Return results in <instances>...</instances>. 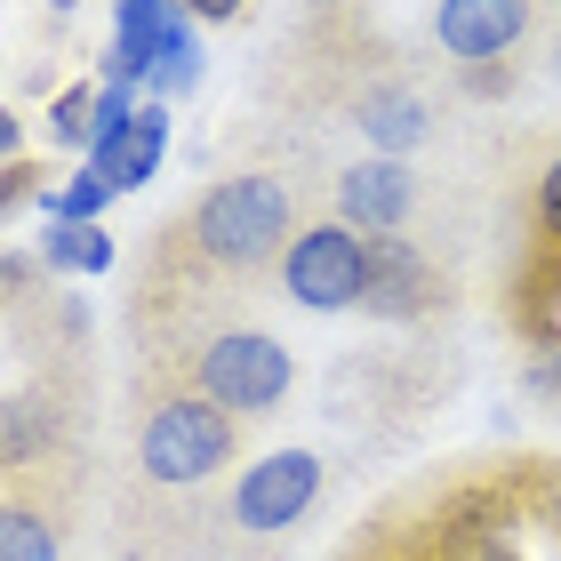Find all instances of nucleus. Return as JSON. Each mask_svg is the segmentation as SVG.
Wrapping results in <instances>:
<instances>
[{"instance_id": "1", "label": "nucleus", "mask_w": 561, "mask_h": 561, "mask_svg": "<svg viewBox=\"0 0 561 561\" xmlns=\"http://www.w3.org/2000/svg\"><path fill=\"white\" fill-rule=\"evenodd\" d=\"M297 241V201L280 176H225L185 209V225L169 233V249H185L193 273L209 289H241L265 265H280V249Z\"/></svg>"}, {"instance_id": "2", "label": "nucleus", "mask_w": 561, "mask_h": 561, "mask_svg": "<svg viewBox=\"0 0 561 561\" xmlns=\"http://www.w3.org/2000/svg\"><path fill=\"white\" fill-rule=\"evenodd\" d=\"M241 457V417H225L217 401L193 386H152L137 410V466L161 490H201Z\"/></svg>"}, {"instance_id": "3", "label": "nucleus", "mask_w": 561, "mask_h": 561, "mask_svg": "<svg viewBox=\"0 0 561 561\" xmlns=\"http://www.w3.org/2000/svg\"><path fill=\"white\" fill-rule=\"evenodd\" d=\"M176 386H193L201 401H217L225 417H265V410L289 401L297 362H289L280 337H265V329H217V337H201L185 353Z\"/></svg>"}, {"instance_id": "4", "label": "nucleus", "mask_w": 561, "mask_h": 561, "mask_svg": "<svg viewBox=\"0 0 561 561\" xmlns=\"http://www.w3.org/2000/svg\"><path fill=\"white\" fill-rule=\"evenodd\" d=\"M273 280L305 313H345V305L369 297V241L353 233V225H305V233L280 249Z\"/></svg>"}, {"instance_id": "5", "label": "nucleus", "mask_w": 561, "mask_h": 561, "mask_svg": "<svg viewBox=\"0 0 561 561\" xmlns=\"http://www.w3.org/2000/svg\"><path fill=\"white\" fill-rule=\"evenodd\" d=\"M313 497H321V457L313 449H273L233 481V522L273 538V529H297Z\"/></svg>"}, {"instance_id": "6", "label": "nucleus", "mask_w": 561, "mask_h": 561, "mask_svg": "<svg viewBox=\"0 0 561 561\" xmlns=\"http://www.w3.org/2000/svg\"><path fill=\"white\" fill-rule=\"evenodd\" d=\"M529 24H538V0H442L433 9V41L457 65H505V48H522Z\"/></svg>"}, {"instance_id": "7", "label": "nucleus", "mask_w": 561, "mask_h": 561, "mask_svg": "<svg viewBox=\"0 0 561 561\" xmlns=\"http://www.w3.org/2000/svg\"><path fill=\"white\" fill-rule=\"evenodd\" d=\"M337 225H353L362 241H386V233H401L410 225V209H417V176L401 169V161H386V152H369V161H353V169H337Z\"/></svg>"}, {"instance_id": "8", "label": "nucleus", "mask_w": 561, "mask_h": 561, "mask_svg": "<svg viewBox=\"0 0 561 561\" xmlns=\"http://www.w3.org/2000/svg\"><path fill=\"white\" fill-rule=\"evenodd\" d=\"M369 313H386V321H417L442 305V273H433V257H417L401 233L386 241H369Z\"/></svg>"}, {"instance_id": "9", "label": "nucleus", "mask_w": 561, "mask_h": 561, "mask_svg": "<svg viewBox=\"0 0 561 561\" xmlns=\"http://www.w3.org/2000/svg\"><path fill=\"white\" fill-rule=\"evenodd\" d=\"M0 561H65V497L0 490Z\"/></svg>"}, {"instance_id": "10", "label": "nucleus", "mask_w": 561, "mask_h": 561, "mask_svg": "<svg viewBox=\"0 0 561 561\" xmlns=\"http://www.w3.org/2000/svg\"><path fill=\"white\" fill-rule=\"evenodd\" d=\"M185 33L176 0H121V41H113V81H137L169 57V41Z\"/></svg>"}, {"instance_id": "11", "label": "nucleus", "mask_w": 561, "mask_h": 561, "mask_svg": "<svg viewBox=\"0 0 561 561\" xmlns=\"http://www.w3.org/2000/svg\"><path fill=\"white\" fill-rule=\"evenodd\" d=\"M353 129L386 161H401L410 145H425V96L417 89H369V96H353Z\"/></svg>"}, {"instance_id": "12", "label": "nucleus", "mask_w": 561, "mask_h": 561, "mask_svg": "<svg viewBox=\"0 0 561 561\" xmlns=\"http://www.w3.org/2000/svg\"><path fill=\"white\" fill-rule=\"evenodd\" d=\"M48 265H72V273H105L113 265V241L96 233V225H48Z\"/></svg>"}, {"instance_id": "13", "label": "nucleus", "mask_w": 561, "mask_h": 561, "mask_svg": "<svg viewBox=\"0 0 561 561\" xmlns=\"http://www.w3.org/2000/svg\"><path fill=\"white\" fill-rule=\"evenodd\" d=\"M538 265H546V297H561V161L538 185Z\"/></svg>"}, {"instance_id": "14", "label": "nucleus", "mask_w": 561, "mask_h": 561, "mask_svg": "<svg viewBox=\"0 0 561 561\" xmlns=\"http://www.w3.org/2000/svg\"><path fill=\"white\" fill-rule=\"evenodd\" d=\"M105 201H113V185H105L96 169H81L65 193H48V217H57V225H96V209H105Z\"/></svg>"}, {"instance_id": "15", "label": "nucleus", "mask_w": 561, "mask_h": 561, "mask_svg": "<svg viewBox=\"0 0 561 561\" xmlns=\"http://www.w3.org/2000/svg\"><path fill=\"white\" fill-rule=\"evenodd\" d=\"M152 81H161L169 96H193V89H201V41H193V24L169 41V57L152 65Z\"/></svg>"}, {"instance_id": "16", "label": "nucleus", "mask_w": 561, "mask_h": 561, "mask_svg": "<svg viewBox=\"0 0 561 561\" xmlns=\"http://www.w3.org/2000/svg\"><path fill=\"white\" fill-rule=\"evenodd\" d=\"M48 121H57V137H65V145H89V129H96V96H89V89H65Z\"/></svg>"}, {"instance_id": "17", "label": "nucleus", "mask_w": 561, "mask_h": 561, "mask_svg": "<svg viewBox=\"0 0 561 561\" xmlns=\"http://www.w3.org/2000/svg\"><path fill=\"white\" fill-rule=\"evenodd\" d=\"M529 481H538V497H546V505H538V514H546V522H561V466H538V473H529Z\"/></svg>"}, {"instance_id": "18", "label": "nucleus", "mask_w": 561, "mask_h": 561, "mask_svg": "<svg viewBox=\"0 0 561 561\" xmlns=\"http://www.w3.org/2000/svg\"><path fill=\"white\" fill-rule=\"evenodd\" d=\"M185 16H201V24H225V16H241V0H176Z\"/></svg>"}, {"instance_id": "19", "label": "nucleus", "mask_w": 561, "mask_h": 561, "mask_svg": "<svg viewBox=\"0 0 561 561\" xmlns=\"http://www.w3.org/2000/svg\"><path fill=\"white\" fill-rule=\"evenodd\" d=\"M0 152H16V113L0 105Z\"/></svg>"}, {"instance_id": "20", "label": "nucleus", "mask_w": 561, "mask_h": 561, "mask_svg": "<svg viewBox=\"0 0 561 561\" xmlns=\"http://www.w3.org/2000/svg\"><path fill=\"white\" fill-rule=\"evenodd\" d=\"M546 72H553V81H561V33H553V57H546Z\"/></svg>"}, {"instance_id": "21", "label": "nucleus", "mask_w": 561, "mask_h": 561, "mask_svg": "<svg viewBox=\"0 0 561 561\" xmlns=\"http://www.w3.org/2000/svg\"><path fill=\"white\" fill-rule=\"evenodd\" d=\"M305 9H345V0H305Z\"/></svg>"}, {"instance_id": "22", "label": "nucleus", "mask_w": 561, "mask_h": 561, "mask_svg": "<svg viewBox=\"0 0 561 561\" xmlns=\"http://www.w3.org/2000/svg\"><path fill=\"white\" fill-rule=\"evenodd\" d=\"M48 9H65V16H72V0H48Z\"/></svg>"}, {"instance_id": "23", "label": "nucleus", "mask_w": 561, "mask_h": 561, "mask_svg": "<svg viewBox=\"0 0 561 561\" xmlns=\"http://www.w3.org/2000/svg\"><path fill=\"white\" fill-rule=\"evenodd\" d=\"M401 561H417V553H401Z\"/></svg>"}]
</instances>
